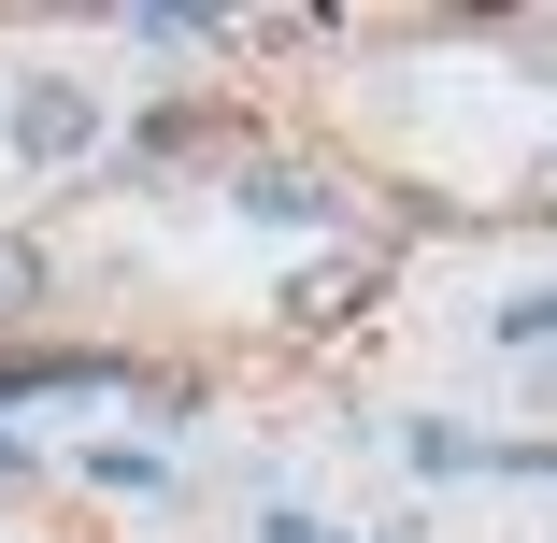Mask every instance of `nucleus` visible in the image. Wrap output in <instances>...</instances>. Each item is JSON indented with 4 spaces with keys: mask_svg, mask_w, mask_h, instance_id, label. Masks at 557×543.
I'll return each instance as SVG.
<instances>
[{
    "mask_svg": "<svg viewBox=\"0 0 557 543\" xmlns=\"http://www.w3.org/2000/svg\"><path fill=\"white\" fill-rule=\"evenodd\" d=\"M358 286H372V258H329V272H300V286H286V330H329V314H358Z\"/></svg>",
    "mask_w": 557,
    "mask_h": 543,
    "instance_id": "nucleus-2",
    "label": "nucleus"
},
{
    "mask_svg": "<svg viewBox=\"0 0 557 543\" xmlns=\"http://www.w3.org/2000/svg\"><path fill=\"white\" fill-rule=\"evenodd\" d=\"M244 200H258V214H272V230H329V214H344V200H329V186H314V172H258V186H244Z\"/></svg>",
    "mask_w": 557,
    "mask_h": 543,
    "instance_id": "nucleus-3",
    "label": "nucleus"
},
{
    "mask_svg": "<svg viewBox=\"0 0 557 543\" xmlns=\"http://www.w3.org/2000/svg\"><path fill=\"white\" fill-rule=\"evenodd\" d=\"M500 344H557V286H515L500 300Z\"/></svg>",
    "mask_w": 557,
    "mask_h": 543,
    "instance_id": "nucleus-5",
    "label": "nucleus"
},
{
    "mask_svg": "<svg viewBox=\"0 0 557 543\" xmlns=\"http://www.w3.org/2000/svg\"><path fill=\"white\" fill-rule=\"evenodd\" d=\"M0 129H15L29 172H72L100 144V100H86V72H15V115H0Z\"/></svg>",
    "mask_w": 557,
    "mask_h": 543,
    "instance_id": "nucleus-1",
    "label": "nucleus"
},
{
    "mask_svg": "<svg viewBox=\"0 0 557 543\" xmlns=\"http://www.w3.org/2000/svg\"><path fill=\"white\" fill-rule=\"evenodd\" d=\"M29 300H44V244H0V330H15Z\"/></svg>",
    "mask_w": 557,
    "mask_h": 543,
    "instance_id": "nucleus-4",
    "label": "nucleus"
}]
</instances>
